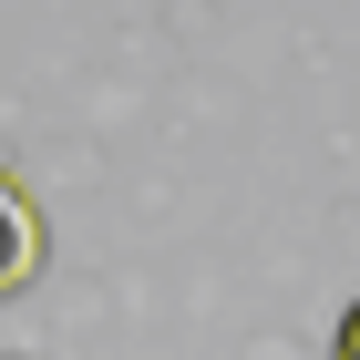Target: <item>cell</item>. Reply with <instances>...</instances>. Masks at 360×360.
<instances>
[{"label": "cell", "mask_w": 360, "mask_h": 360, "mask_svg": "<svg viewBox=\"0 0 360 360\" xmlns=\"http://www.w3.org/2000/svg\"><path fill=\"white\" fill-rule=\"evenodd\" d=\"M31 278H41V217H31V195L11 186V165H0V299L31 288Z\"/></svg>", "instance_id": "cell-1"}, {"label": "cell", "mask_w": 360, "mask_h": 360, "mask_svg": "<svg viewBox=\"0 0 360 360\" xmlns=\"http://www.w3.org/2000/svg\"><path fill=\"white\" fill-rule=\"evenodd\" d=\"M330 350H340V360H360V299L340 309V340H330Z\"/></svg>", "instance_id": "cell-2"}, {"label": "cell", "mask_w": 360, "mask_h": 360, "mask_svg": "<svg viewBox=\"0 0 360 360\" xmlns=\"http://www.w3.org/2000/svg\"><path fill=\"white\" fill-rule=\"evenodd\" d=\"M11 360H21V350H11Z\"/></svg>", "instance_id": "cell-3"}]
</instances>
